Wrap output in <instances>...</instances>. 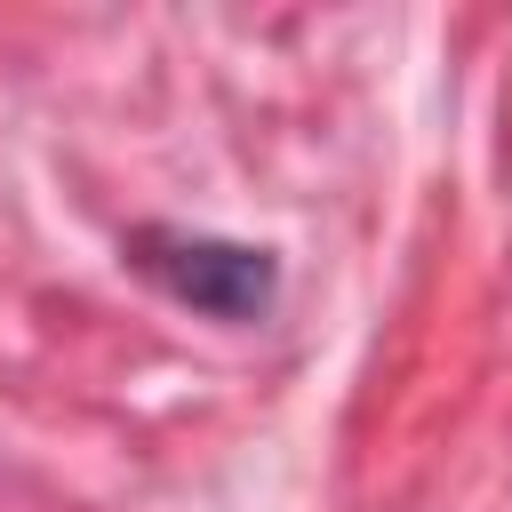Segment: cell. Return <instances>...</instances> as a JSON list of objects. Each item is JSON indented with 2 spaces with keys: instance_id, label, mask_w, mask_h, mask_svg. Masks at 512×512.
Masks as SVG:
<instances>
[{
  "instance_id": "1",
  "label": "cell",
  "mask_w": 512,
  "mask_h": 512,
  "mask_svg": "<svg viewBox=\"0 0 512 512\" xmlns=\"http://www.w3.org/2000/svg\"><path fill=\"white\" fill-rule=\"evenodd\" d=\"M128 264L144 280H160L176 304L208 312V320H264L272 296H280V264L272 248H248V240H216V232H184V224H144L128 232Z\"/></svg>"
}]
</instances>
